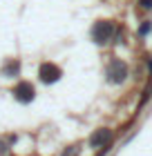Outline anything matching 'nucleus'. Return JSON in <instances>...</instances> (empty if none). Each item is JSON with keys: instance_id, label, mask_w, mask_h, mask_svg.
<instances>
[{"instance_id": "nucleus-1", "label": "nucleus", "mask_w": 152, "mask_h": 156, "mask_svg": "<svg viewBox=\"0 0 152 156\" xmlns=\"http://www.w3.org/2000/svg\"><path fill=\"white\" fill-rule=\"evenodd\" d=\"M105 76H107V80L110 83H114V85H119V83H123L128 78V65L123 60H112L110 65H107V69H105Z\"/></svg>"}, {"instance_id": "nucleus-8", "label": "nucleus", "mask_w": 152, "mask_h": 156, "mask_svg": "<svg viewBox=\"0 0 152 156\" xmlns=\"http://www.w3.org/2000/svg\"><path fill=\"white\" fill-rule=\"evenodd\" d=\"M139 5L143 7V9H152V0H141Z\"/></svg>"}, {"instance_id": "nucleus-5", "label": "nucleus", "mask_w": 152, "mask_h": 156, "mask_svg": "<svg viewBox=\"0 0 152 156\" xmlns=\"http://www.w3.org/2000/svg\"><path fill=\"white\" fill-rule=\"evenodd\" d=\"M110 140H112V129H98L90 138V143H92V147H107Z\"/></svg>"}, {"instance_id": "nucleus-6", "label": "nucleus", "mask_w": 152, "mask_h": 156, "mask_svg": "<svg viewBox=\"0 0 152 156\" xmlns=\"http://www.w3.org/2000/svg\"><path fill=\"white\" fill-rule=\"evenodd\" d=\"M18 69H20V62L16 60V62H9V65L2 69V74H5V76H9V74H18Z\"/></svg>"}, {"instance_id": "nucleus-3", "label": "nucleus", "mask_w": 152, "mask_h": 156, "mask_svg": "<svg viewBox=\"0 0 152 156\" xmlns=\"http://www.w3.org/2000/svg\"><path fill=\"white\" fill-rule=\"evenodd\" d=\"M34 96H36V89H34L32 83L23 80V83H18L16 87H13V98H16L18 103H32Z\"/></svg>"}, {"instance_id": "nucleus-10", "label": "nucleus", "mask_w": 152, "mask_h": 156, "mask_svg": "<svg viewBox=\"0 0 152 156\" xmlns=\"http://www.w3.org/2000/svg\"><path fill=\"white\" fill-rule=\"evenodd\" d=\"M148 65H150V74H152V58H150V62H148Z\"/></svg>"}, {"instance_id": "nucleus-7", "label": "nucleus", "mask_w": 152, "mask_h": 156, "mask_svg": "<svg viewBox=\"0 0 152 156\" xmlns=\"http://www.w3.org/2000/svg\"><path fill=\"white\" fill-rule=\"evenodd\" d=\"M150 29H152V23H150V20H146V23L139 27V34H141V36H146V34H150Z\"/></svg>"}, {"instance_id": "nucleus-4", "label": "nucleus", "mask_w": 152, "mask_h": 156, "mask_svg": "<svg viewBox=\"0 0 152 156\" xmlns=\"http://www.w3.org/2000/svg\"><path fill=\"white\" fill-rule=\"evenodd\" d=\"M38 76H40L43 83H56L63 76V72H61L58 65H54V62H43L40 69H38Z\"/></svg>"}, {"instance_id": "nucleus-9", "label": "nucleus", "mask_w": 152, "mask_h": 156, "mask_svg": "<svg viewBox=\"0 0 152 156\" xmlns=\"http://www.w3.org/2000/svg\"><path fill=\"white\" fill-rule=\"evenodd\" d=\"M5 150H7V147H5V145H2V143H0V154H2V152H5Z\"/></svg>"}, {"instance_id": "nucleus-2", "label": "nucleus", "mask_w": 152, "mask_h": 156, "mask_svg": "<svg viewBox=\"0 0 152 156\" xmlns=\"http://www.w3.org/2000/svg\"><path fill=\"white\" fill-rule=\"evenodd\" d=\"M112 34H114V25L110 20H98V23L92 27V38H94V42H98V45H105V42L112 38Z\"/></svg>"}]
</instances>
